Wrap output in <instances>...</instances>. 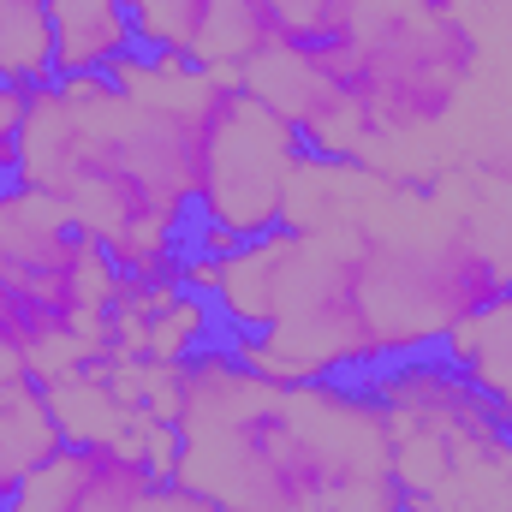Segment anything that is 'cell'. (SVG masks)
<instances>
[{
	"instance_id": "7a4b0ae2",
	"label": "cell",
	"mask_w": 512,
	"mask_h": 512,
	"mask_svg": "<svg viewBox=\"0 0 512 512\" xmlns=\"http://www.w3.org/2000/svg\"><path fill=\"white\" fill-rule=\"evenodd\" d=\"M102 245L30 185L0 191V382H54L60 352L108 322Z\"/></svg>"
},
{
	"instance_id": "5bb4252c",
	"label": "cell",
	"mask_w": 512,
	"mask_h": 512,
	"mask_svg": "<svg viewBox=\"0 0 512 512\" xmlns=\"http://www.w3.org/2000/svg\"><path fill=\"white\" fill-rule=\"evenodd\" d=\"M399 512H405V507H399Z\"/></svg>"
},
{
	"instance_id": "9c48e42d",
	"label": "cell",
	"mask_w": 512,
	"mask_h": 512,
	"mask_svg": "<svg viewBox=\"0 0 512 512\" xmlns=\"http://www.w3.org/2000/svg\"><path fill=\"white\" fill-rule=\"evenodd\" d=\"M447 352L477 376V382L495 393V405H501V423L512 429V304H501L489 322H477V328H465L459 340H447Z\"/></svg>"
},
{
	"instance_id": "8fae6325",
	"label": "cell",
	"mask_w": 512,
	"mask_h": 512,
	"mask_svg": "<svg viewBox=\"0 0 512 512\" xmlns=\"http://www.w3.org/2000/svg\"><path fill=\"white\" fill-rule=\"evenodd\" d=\"M417 12H459V0H411Z\"/></svg>"
},
{
	"instance_id": "4fadbf2b",
	"label": "cell",
	"mask_w": 512,
	"mask_h": 512,
	"mask_svg": "<svg viewBox=\"0 0 512 512\" xmlns=\"http://www.w3.org/2000/svg\"><path fill=\"white\" fill-rule=\"evenodd\" d=\"M477 6H512V0H477Z\"/></svg>"
},
{
	"instance_id": "52a82bcc",
	"label": "cell",
	"mask_w": 512,
	"mask_h": 512,
	"mask_svg": "<svg viewBox=\"0 0 512 512\" xmlns=\"http://www.w3.org/2000/svg\"><path fill=\"white\" fill-rule=\"evenodd\" d=\"M143 36V54L179 60V66H209L221 0H126Z\"/></svg>"
},
{
	"instance_id": "30bf717a",
	"label": "cell",
	"mask_w": 512,
	"mask_h": 512,
	"mask_svg": "<svg viewBox=\"0 0 512 512\" xmlns=\"http://www.w3.org/2000/svg\"><path fill=\"white\" fill-rule=\"evenodd\" d=\"M30 96L36 90L0 78V191H18L30 173Z\"/></svg>"
},
{
	"instance_id": "5b68a950",
	"label": "cell",
	"mask_w": 512,
	"mask_h": 512,
	"mask_svg": "<svg viewBox=\"0 0 512 512\" xmlns=\"http://www.w3.org/2000/svg\"><path fill=\"white\" fill-rule=\"evenodd\" d=\"M48 54L54 84H96L126 72L143 54L126 0H48Z\"/></svg>"
},
{
	"instance_id": "7c38bea8",
	"label": "cell",
	"mask_w": 512,
	"mask_h": 512,
	"mask_svg": "<svg viewBox=\"0 0 512 512\" xmlns=\"http://www.w3.org/2000/svg\"><path fill=\"white\" fill-rule=\"evenodd\" d=\"M501 256H507V268H512V215H507V239H501Z\"/></svg>"
},
{
	"instance_id": "277c9868",
	"label": "cell",
	"mask_w": 512,
	"mask_h": 512,
	"mask_svg": "<svg viewBox=\"0 0 512 512\" xmlns=\"http://www.w3.org/2000/svg\"><path fill=\"white\" fill-rule=\"evenodd\" d=\"M173 477L126 435H78L6 512H143Z\"/></svg>"
},
{
	"instance_id": "3957f363",
	"label": "cell",
	"mask_w": 512,
	"mask_h": 512,
	"mask_svg": "<svg viewBox=\"0 0 512 512\" xmlns=\"http://www.w3.org/2000/svg\"><path fill=\"white\" fill-rule=\"evenodd\" d=\"M340 90L352 96L358 120L376 143V137H423V131L447 126L465 78L447 72L429 12H417L411 0H387L364 24V36L352 42Z\"/></svg>"
},
{
	"instance_id": "8992f818",
	"label": "cell",
	"mask_w": 512,
	"mask_h": 512,
	"mask_svg": "<svg viewBox=\"0 0 512 512\" xmlns=\"http://www.w3.org/2000/svg\"><path fill=\"white\" fill-rule=\"evenodd\" d=\"M60 447H66V423L54 393L42 382H0V512L48 471Z\"/></svg>"
},
{
	"instance_id": "6da1fadb",
	"label": "cell",
	"mask_w": 512,
	"mask_h": 512,
	"mask_svg": "<svg viewBox=\"0 0 512 512\" xmlns=\"http://www.w3.org/2000/svg\"><path fill=\"white\" fill-rule=\"evenodd\" d=\"M173 483L221 512H399L393 429L358 382H292L203 346L173 376Z\"/></svg>"
},
{
	"instance_id": "ba28073f",
	"label": "cell",
	"mask_w": 512,
	"mask_h": 512,
	"mask_svg": "<svg viewBox=\"0 0 512 512\" xmlns=\"http://www.w3.org/2000/svg\"><path fill=\"white\" fill-rule=\"evenodd\" d=\"M0 78L42 90L54 84L48 54V0H0Z\"/></svg>"
}]
</instances>
